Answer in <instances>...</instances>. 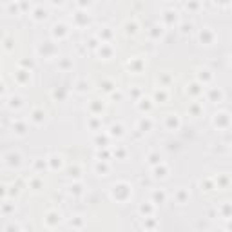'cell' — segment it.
I'll return each mask as SVG.
<instances>
[{
    "mask_svg": "<svg viewBox=\"0 0 232 232\" xmlns=\"http://www.w3.org/2000/svg\"><path fill=\"white\" fill-rule=\"evenodd\" d=\"M214 31L211 29V27H203L201 31H199V42L203 44V45H211L214 42Z\"/></svg>",
    "mask_w": 232,
    "mask_h": 232,
    "instance_id": "cell-1",
    "label": "cell"
},
{
    "mask_svg": "<svg viewBox=\"0 0 232 232\" xmlns=\"http://www.w3.org/2000/svg\"><path fill=\"white\" fill-rule=\"evenodd\" d=\"M187 199H189V192H187L185 189H181V191L178 192V203H181V205H183Z\"/></svg>",
    "mask_w": 232,
    "mask_h": 232,
    "instance_id": "cell-2",
    "label": "cell"
},
{
    "mask_svg": "<svg viewBox=\"0 0 232 232\" xmlns=\"http://www.w3.org/2000/svg\"><path fill=\"white\" fill-rule=\"evenodd\" d=\"M96 171H103V172H107V165H96Z\"/></svg>",
    "mask_w": 232,
    "mask_h": 232,
    "instance_id": "cell-3",
    "label": "cell"
}]
</instances>
